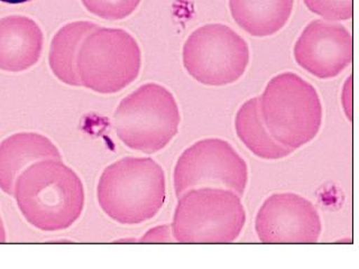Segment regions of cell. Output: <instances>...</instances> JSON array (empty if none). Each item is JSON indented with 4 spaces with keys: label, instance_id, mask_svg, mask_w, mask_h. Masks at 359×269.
Listing matches in <instances>:
<instances>
[{
    "label": "cell",
    "instance_id": "obj_1",
    "mask_svg": "<svg viewBox=\"0 0 359 269\" xmlns=\"http://www.w3.org/2000/svg\"><path fill=\"white\" fill-rule=\"evenodd\" d=\"M13 195L26 221L50 233L72 227L84 207L81 179L62 160L54 158L28 166L17 179Z\"/></svg>",
    "mask_w": 359,
    "mask_h": 269
},
{
    "label": "cell",
    "instance_id": "obj_2",
    "mask_svg": "<svg viewBox=\"0 0 359 269\" xmlns=\"http://www.w3.org/2000/svg\"><path fill=\"white\" fill-rule=\"evenodd\" d=\"M97 199L101 210L118 223L149 221L165 203V174L149 157H123L104 168Z\"/></svg>",
    "mask_w": 359,
    "mask_h": 269
},
{
    "label": "cell",
    "instance_id": "obj_3",
    "mask_svg": "<svg viewBox=\"0 0 359 269\" xmlns=\"http://www.w3.org/2000/svg\"><path fill=\"white\" fill-rule=\"evenodd\" d=\"M258 100L267 132L285 149L294 151L319 134L323 119L319 93L295 73H280L271 78Z\"/></svg>",
    "mask_w": 359,
    "mask_h": 269
},
{
    "label": "cell",
    "instance_id": "obj_4",
    "mask_svg": "<svg viewBox=\"0 0 359 269\" xmlns=\"http://www.w3.org/2000/svg\"><path fill=\"white\" fill-rule=\"evenodd\" d=\"M172 233L180 244H231L246 223L241 196L222 188H191L177 198Z\"/></svg>",
    "mask_w": 359,
    "mask_h": 269
},
{
    "label": "cell",
    "instance_id": "obj_5",
    "mask_svg": "<svg viewBox=\"0 0 359 269\" xmlns=\"http://www.w3.org/2000/svg\"><path fill=\"white\" fill-rule=\"evenodd\" d=\"M181 123L177 100L165 87L146 83L121 100L112 126L123 145L154 154L171 143Z\"/></svg>",
    "mask_w": 359,
    "mask_h": 269
},
{
    "label": "cell",
    "instance_id": "obj_6",
    "mask_svg": "<svg viewBox=\"0 0 359 269\" xmlns=\"http://www.w3.org/2000/svg\"><path fill=\"white\" fill-rule=\"evenodd\" d=\"M142 50L132 34L121 28H95L83 39L76 71L81 87L114 95L140 76Z\"/></svg>",
    "mask_w": 359,
    "mask_h": 269
},
{
    "label": "cell",
    "instance_id": "obj_7",
    "mask_svg": "<svg viewBox=\"0 0 359 269\" xmlns=\"http://www.w3.org/2000/svg\"><path fill=\"white\" fill-rule=\"evenodd\" d=\"M250 46L229 26L212 22L196 28L183 45V65L199 83L224 87L238 81L250 64Z\"/></svg>",
    "mask_w": 359,
    "mask_h": 269
},
{
    "label": "cell",
    "instance_id": "obj_8",
    "mask_svg": "<svg viewBox=\"0 0 359 269\" xmlns=\"http://www.w3.org/2000/svg\"><path fill=\"white\" fill-rule=\"evenodd\" d=\"M177 198L191 188H222L243 196L248 166L233 146L222 138L198 140L179 157L173 173Z\"/></svg>",
    "mask_w": 359,
    "mask_h": 269
},
{
    "label": "cell",
    "instance_id": "obj_9",
    "mask_svg": "<svg viewBox=\"0 0 359 269\" xmlns=\"http://www.w3.org/2000/svg\"><path fill=\"white\" fill-rule=\"evenodd\" d=\"M255 231L262 244H317L323 222L311 202L284 192L264 201L256 214Z\"/></svg>",
    "mask_w": 359,
    "mask_h": 269
},
{
    "label": "cell",
    "instance_id": "obj_10",
    "mask_svg": "<svg viewBox=\"0 0 359 269\" xmlns=\"http://www.w3.org/2000/svg\"><path fill=\"white\" fill-rule=\"evenodd\" d=\"M293 54L297 64L311 76L336 78L353 61V36L340 24L312 20L295 42Z\"/></svg>",
    "mask_w": 359,
    "mask_h": 269
},
{
    "label": "cell",
    "instance_id": "obj_11",
    "mask_svg": "<svg viewBox=\"0 0 359 269\" xmlns=\"http://www.w3.org/2000/svg\"><path fill=\"white\" fill-rule=\"evenodd\" d=\"M44 35L36 22L20 15L0 18V70L18 73L36 64Z\"/></svg>",
    "mask_w": 359,
    "mask_h": 269
},
{
    "label": "cell",
    "instance_id": "obj_12",
    "mask_svg": "<svg viewBox=\"0 0 359 269\" xmlns=\"http://www.w3.org/2000/svg\"><path fill=\"white\" fill-rule=\"evenodd\" d=\"M62 160L52 140L37 132H18L0 143V188L14 194L15 183L28 166L39 160Z\"/></svg>",
    "mask_w": 359,
    "mask_h": 269
},
{
    "label": "cell",
    "instance_id": "obj_13",
    "mask_svg": "<svg viewBox=\"0 0 359 269\" xmlns=\"http://www.w3.org/2000/svg\"><path fill=\"white\" fill-rule=\"evenodd\" d=\"M293 5L294 0H229L236 24L255 37L278 33L289 22Z\"/></svg>",
    "mask_w": 359,
    "mask_h": 269
},
{
    "label": "cell",
    "instance_id": "obj_14",
    "mask_svg": "<svg viewBox=\"0 0 359 269\" xmlns=\"http://www.w3.org/2000/svg\"><path fill=\"white\" fill-rule=\"evenodd\" d=\"M99 26L91 22H69L54 35L50 43L48 63L54 76L71 87H81L76 57L83 39Z\"/></svg>",
    "mask_w": 359,
    "mask_h": 269
},
{
    "label": "cell",
    "instance_id": "obj_15",
    "mask_svg": "<svg viewBox=\"0 0 359 269\" xmlns=\"http://www.w3.org/2000/svg\"><path fill=\"white\" fill-rule=\"evenodd\" d=\"M236 134L248 151L262 160H278L293 153L267 132L259 112V100L252 98L241 104L235 118Z\"/></svg>",
    "mask_w": 359,
    "mask_h": 269
},
{
    "label": "cell",
    "instance_id": "obj_16",
    "mask_svg": "<svg viewBox=\"0 0 359 269\" xmlns=\"http://www.w3.org/2000/svg\"><path fill=\"white\" fill-rule=\"evenodd\" d=\"M142 0H81L84 7L95 16L107 20H121L130 16Z\"/></svg>",
    "mask_w": 359,
    "mask_h": 269
},
{
    "label": "cell",
    "instance_id": "obj_17",
    "mask_svg": "<svg viewBox=\"0 0 359 269\" xmlns=\"http://www.w3.org/2000/svg\"><path fill=\"white\" fill-rule=\"evenodd\" d=\"M309 11L329 22L349 20L353 17V0H303Z\"/></svg>",
    "mask_w": 359,
    "mask_h": 269
},
{
    "label": "cell",
    "instance_id": "obj_18",
    "mask_svg": "<svg viewBox=\"0 0 359 269\" xmlns=\"http://www.w3.org/2000/svg\"><path fill=\"white\" fill-rule=\"evenodd\" d=\"M140 244H174L173 233L170 224L151 228L137 241Z\"/></svg>",
    "mask_w": 359,
    "mask_h": 269
},
{
    "label": "cell",
    "instance_id": "obj_19",
    "mask_svg": "<svg viewBox=\"0 0 359 269\" xmlns=\"http://www.w3.org/2000/svg\"><path fill=\"white\" fill-rule=\"evenodd\" d=\"M353 78H349L346 80L345 85L341 93V104L345 110L346 117L348 120H353Z\"/></svg>",
    "mask_w": 359,
    "mask_h": 269
},
{
    "label": "cell",
    "instance_id": "obj_20",
    "mask_svg": "<svg viewBox=\"0 0 359 269\" xmlns=\"http://www.w3.org/2000/svg\"><path fill=\"white\" fill-rule=\"evenodd\" d=\"M32 0H0V3L11 4V5H18V4H25Z\"/></svg>",
    "mask_w": 359,
    "mask_h": 269
},
{
    "label": "cell",
    "instance_id": "obj_21",
    "mask_svg": "<svg viewBox=\"0 0 359 269\" xmlns=\"http://www.w3.org/2000/svg\"><path fill=\"white\" fill-rule=\"evenodd\" d=\"M5 230H4L3 221L0 219V242H5Z\"/></svg>",
    "mask_w": 359,
    "mask_h": 269
}]
</instances>
